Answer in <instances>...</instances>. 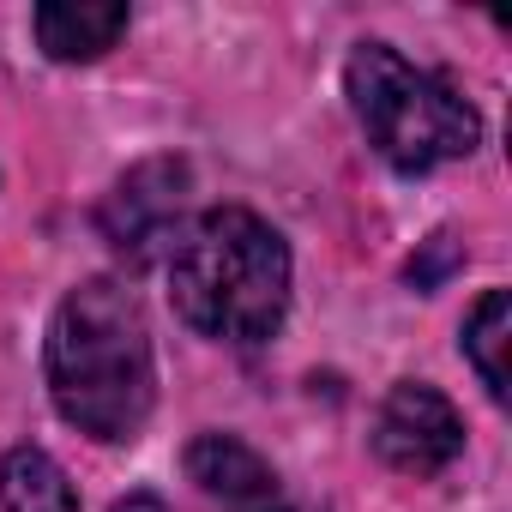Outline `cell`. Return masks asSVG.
I'll list each match as a JSON object with an SVG mask.
<instances>
[{"mask_svg":"<svg viewBox=\"0 0 512 512\" xmlns=\"http://www.w3.org/2000/svg\"><path fill=\"white\" fill-rule=\"evenodd\" d=\"M121 31L127 7H115V0H49V7H37V43L49 61H97L103 49H115Z\"/></svg>","mask_w":512,"mask_h":512,"instance_id":"obj_7","label":"cell"},{"mask_svg":"<svg viewBox=\"0 0 512 512\" xmlns=\"http://www.w3.org/2000/svg\"><path fill=\"white\" fill-rule=\"evenodd\" d=\"M181 205H187V163L175 157H151L139 169H127L103 205V235L127 253V260H151V253H175L181 241Z\"/></svg>","mask_w":512,"mask_h":512,"instance_id":"obj_5","label":"cell"},{"mask_svg":"<svg viewBox=\"0 0 512 512\" xmlns=\"http://www.w3.org/2000/svg\"><path fill=\"white\" fill-rule=\"evenodd\" d=\"M187 476L223 500L229 512H278V476L272 464L235 434H199L187 446Z\"/></svg>","mask_w":512,"mask_h":512,"instance_id":"obj_6","label":"cell"},{"mask_svg":"<svg viewBox=\"0 0 512 512\" xmlns=\"http://www.w3.org/2000/svg\"><path fill=\"white\" fill-rule=\"evenodd\" d=\"M506 344H512V302H506V290H488L476 308H470V320H464V356H470V368L482 374V386H488V398L494 404H506Z\"/></svg>","mask_w":512,"mask_h":512,"instance_id":"obj_9","label":"cell"},{"mask_svg":"<svg viewBox=\"0 0 512 512\" xmlns=\"http://www.w3.org/2000/svg\"><path fill=\"white\" fill-rule=\"evenodd\" d=\"M175 314L217 344H266L290 308V247L247 205H217L169 253Z\"/></svg>","mask_w":512,"mask_h":512,"instance_id":"obj_2","label":"cell"},{"mask_svg":"<svg viewBox=\"0 0 512 512\" xmlns=\"http://www.w3.org/2000/svg\"><path fill=\"white\" fill-rule=\"evenodd\" d=\"M109 512H169V506H163L157 494H127V500H115Z\"/></svg>","mask_w":512,"mask_h":512,"instance_id":"obj_10","label":"cell"},{"mask_svg":"<svg viewBox=\"0 0 512 512\" xmlns=\"http://www.w3.org/2000/svg\"><path fill=\"white\" fill-rule=\"evenodd\" d=\"M278 512H296V506H278Z\"/></svg>","mask_w":512,"mask_h":512,"instance_id":"obj_11","label":"cell"},{"mask_svg":"<svg viewBox=\"0 0 512 512\" xmlns=\"http://www.w3.org/2000/svg\"><path fill=\"white\" fill-rule=\"evenodd\" d=\"M344 91L368 145L398 175H428L482 145V115L446 79L410 67L392 43H356L344 67Z\"/></svg>","mask_w":512,"mask_h":512,"instance_id":"obj_3","label":"cell"},{"mask_svg":"<svg viewBox=\"0 0 512 512\" xmlns=\"http://www.w3.org/2000/svg\"><path fill=\"white\" fill-rule=\"evenodd\" d=\"M43 362H49V398L79 434L103 446L139 440L157 404V362H151L145 308L127 284L115 278L79 284L49 320Z\"/></svg>","mask_w":512,"mask_h":512,"instance_id":"obj_1","label":"cell"},{"mask_svg":"<svg viewBox=\"0 0 512 512\" xmlns=\"http://www.w3.org/2000/svg\"><path fill=\"white\" fill-rule=\"evenodd\" d=\"M0 512H79V488L43 446H13L0 458Z\"/></svg>","mask_w":512,"mask_h":512,"instance_id":"obj_8","label":"cell"},{"mask_svg":"<svg viewBox=\"0 0 512 512\" xmlns=\"http://www.w3.org/2000/svg\"><path fill=\"white\" fill-rule=\"evenodd\" d=\"M374 452L404 476H434L464 452V416L428 380H398L374 416Z\"/></svg>","mask_w":512,"mask_h":512,"instance_id":"obj_4","label":"cell"}]
</instances>
